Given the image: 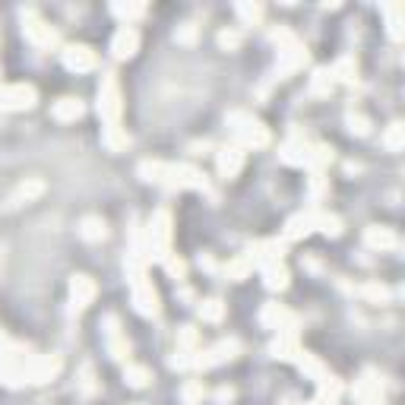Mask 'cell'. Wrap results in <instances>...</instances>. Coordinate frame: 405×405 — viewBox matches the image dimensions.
Instances as JSON below:
<instances>
[{"label":"cell","instance_id":"1","mask_svg":"<svg viewBox=\"0 0 405 405\" xmlns=\"http://www.w3.org/2000/svg\"><path fill=\"white\" fill-rule=\"evenodd\" d=\"M228 127L234 130V137H238L241 149H244V146H253V149H263V146H269V130L253 118V114H247V111H232V114H228Z\"/></svg>","mask_w":405,"mask_h":405},{"label":"cell","instance_id":"2","mask_svg":"<svg viewBox=\"0 0 405 405\" xmlns=\"http://www.w3.org/2000/svg\"><path fill=\"white\" fill-rule=\"evenodd\" d=\"M168 241H171V215L165 209H159L149 222V232H146V260L165 263L171 256L168 253Z\"/></svg>","mask_w":405,"mask_h":405},{"label":"cell","instance_id":"3","mask_svg":"<svg viewBox=\"0 0 405 405\" xmlns=\"http://www.w3.org/2000/svg\"><path fill=\"white\" fill-rule=\"evenodd\" d=\"M130 273V295H133V307L143 316H155L159 314V295H155L152 282L143 275V266L127 269Z\"/></svg>","mask_w":405,"mask_h":405},{"label":"cell","instance_id":"4","mask_svg":"<svg viewBox=\"0 0 405 405\" xmlns=\"http://www.w3.org/2000/svg\"><path fill=\"white\" fill-rule=\"evenodd\" d=\"M98 114L105 120V127H120V86L114 73H105L98 86Z\"/></svg>","mask_w":405,"mask_h":405},{"label":"cell","instance_id":"5","mask_svg":"<svg viewBox=\"0 0 405 405\" xmlns=\"http://www.w3.org/2000/svg\"><path fill=\"white\" fill-rule=\"evenodd\" d=\"M38 92L29 83H16V86H0V111H25L35 108Z\"/></svg>","mask_w":405,"mask_h":405},{"label":"cell","instance_id":"6","mask_svg":"<svg viewBox=\"0 0 405 405\" xmlns=\"http://www.w3.org/2000/svg\"><path fill=\"white\" fill-rule=\"evenodd\" d=\"M23 29H25V38H29L35 48H51V45H57V32H54L42 16H35L32 10L23 13Z\"/></svg>","mask_w":405,"mask_h":405},{"label":"cell","instance_id":"7","mask_svg":"<svg viewBox=\"0 0 405 405\" xmlns=\"http://www.w3.org/2000/svg\"><path fill=\"white\" fill-rule=\"evenodd\" d=\"M60 370V355H42L25 364V383H48Z\"/></svg>","mask_w":405,"mask_h":405},{"label":"cell","instance_id":"8","mask_svg":"<svg viewBox=\"0 0 405 405\" xmlns=\"http://www.w3.org/2000/svg\"><path fill=\"white\" fill-rule=\"evenodd\" d=\"M98 57L96 51L89 48V45H70V48L64 51V67L73 73H86V70H96Z\"/></svg>","mask_w":405,"mask_h":405},{"label":"cell","instance_id":"9","mask_svg":"<svg viewBox=\"0 0 405 405\" xmlns=\"http://www.w3.org/2000/svg\"><path fill=\"white\" fill-rule=\"evenodd\" d=\"M355 399L361 405H383V383L374 370H367V374L355 383Z\"/></svg>","mask_w":405,"mask_h":405},{"label":"cell","instance_id":"10","mask_svg":"<svg viewBox=\"0 0 405 405\" xmlns=\"http://www.w3.org/2000/svg\"><path fill=\"white\" fill-rule=\"evenodd\" d=\"M139 48V32L133 29V25H120L118 32H114V38H111V51H114V57L118 60H127V57H133Z\"/></svg>","mask_w":405,"mask_h":405},{"label":"cell","instance_id":"11","mask_svg":"<svg viewBox=\"0 0 405 405\" xmlns=\"http://www.w3.org/2000/svg\"><path fill=\"white\" fill-rule=\"evenodd\" d=\"M96 298V282L89 275H73L70 279V307L73 310H86Z\"/></svg>","mask_w":405,"mask_h":405},{"label":"cell","instance_id":"12","mask_svg":"<svg viewBox=\"0 0 405 405\" xmlns=\"http://www.w3.org/2000/svg\"><path fill=\"white\" fill-rule=\"evenodd\" d=\"M244 168V149L241 146H225L219 152V174L222 178H238Z\"/></svg>","mask_w":405,"mask_h":405},{"label":"cell","instance_id":"13","mask_svg":"<svg viewBox=\"0 0 405 405\" xmlns=\"http://www.w3.org/2000/svg\"><path fill=\"white\" fill-rule=\"evenodd\" d=\"M316 209H307V212H301V215H295V219H288V225H285V238L288 241H298L304 238V234H310L316 228Z\"/></svg>","mask_w":405,"mask_h":405},{"label":"cell","instance_id":"14","mask_svg":"<svg viewBox=\"0 0 405 405\" xmlns=\"http://www.w3.org/2000/svg\"><path fill=\"white\" fill-rule=\"evenodd\" d=\"M105 342H108V352L111 358H118V361H124L127 358V342L120 339V329H118V316H105Z\"/></svg>","mask_w":405,"mask_h":405},{"label":"cell","instance_id":"15","mask_svg":"<svg viewBox=\"0 0 405 405\" xmlns=\"http://www.w3.org/2000/svg\"><path fill=\"white\" fill-rule=\"evenodd\" d=\"M364 244L370 247V251H393L399 241H396V234L389 232V228H377L370 225L367 232H364Z\"/></svg>","mask_w":405,"mask_h":405},{"label":"cell","instance_id":"16","mask_svg":"<svg viewBox=\"0 0 405 405\" xmlns=\"http://www.w3.org/2000/svg\"><path fill=\"white\" fill-rule=\"evenodd\" d=\"M79 238L89 241V244H98V241L108 238V225L101 215H86L83 222H79Z\"/></svg>","mask_w":405,"mask_h":405},{"label":"cell","instance_id":"17","mask_svg":"<svg viewBox=\"0 0 405 405\" xmlns=\"http://www.w3.org/2000/svg\"><path fill=\"white\" fill-rule=\"evenodd\" d=\"M263 285H266L269 292H285L288 288V269L282 266V260L263 266Z\"/></svg>","mask_w":405,"mask_h":405},{"label":"cell","instance_id":"18","mask_svg":"<svg viewBox=\"0 0 405 405\" xmlns=\"http://www.w3.org/2000/svg\"><path fill=\"white\" fill-rule=\"evenodd\" d=\"M83 101L79 98H60L57 105L51 108V114H54V120H60V124H70V120H79L83 118Z\"/></svg>","mask_w":405,"mask_h":405},{"label":"cell","instance_id":"19","mask_svg":"<svg viewBox=\"0 0 405 405\" xmlns=\"http://www.w3.org/2000/svg\"><path fill=\"white\" fill-rule=\"evenodd\" d=\"M307 149L310 146L304 143V139L292 137L285 146H282V161H285V165H307Z\"/></svg>","mask_w":405,"mask_h":405},{"label":"cell","instance_id":"20","mask_svg":"<svg viewBox=\"0 0 405 405\" xmlns=\"http://www.w3.org/2000/svg\"><path fill=\"white\" fill-rule=\"evenodd\" d=\"M42 190H45L42 181H23V184H19L16 190H13L10 206H23V202H32L35 197H42Z\"/></svg>","mask_w":405,"mask_h":405},{"label":"cell","instance_id":"21","mask_svg":"<svg viewBox=\"0 0 405 405\" xmlns=\"http://www.w3.org/2000/svg\"><path fill=\"white\" fill-rule=\"evenodd\" d=\"M101 139H105V146L111 152H124L127 146H130V137H127L120 127H105V130H101Z\"/></svg>","mask_w":405,"mask_h":405},{"label":"cell","instance_id":"22","mask_svg":"<svg viewBox=\"0 0 405 405\" xmlns=\"http://www.w3.org/2000/svg\"><path fill=\"white\" fill-rule=\"evenodd\" d=\"M111 13H114V16L124 19V25H133V19L143 16L146 6H143V4H114V6H111Z\"/></svg>","mask_w":405,"mask_h":405},{"label":"cell","instance_id":"23","mask_svg":"<svg viewBox=\"0 0 405 405\" xmlns=\"http://www.w3.org/2000/svg\"><path fill=\"white\" fill-rule=\"evenodd\" d=\"M329 161H333V149L329 146H310L307 149V168H314V171H320Z\"/></svg>","mask_w":405,"mask_h":405},{"label":"cell","instance_id":"24","mask_svg":"<svg viewBox=\"0 0 405 405\" xmlns=\"http://www.w3.org/2000/svg\"><path fill=\"white\" fill-rule=\"evenodd\" d=\"M329 73H333V79H342V83H355V79H358V64H355L352 57H342Z\"/></svg>","mask_w":405,"mask_h":405},{"label":"cell","instance_id":"25","mask_svg":"<svg viewBox=\"0 0 405 405\" xmlns=\"http://www.w3.org/2000/svg\"><path fill=\"white\" fill-rule=\"evenodd\" d=\"M383 13H387V19H389V38L399 42V38H402V6L387 4V6H383Z\"/></svg>","mask_w":405,"mask_h":405},{"label":"cell","instance_id":"26","mask_svg":"<svg viewBox=\"0 0 405 405\" xmlns=\"http://www.w3.org/2000/svg\"><path fill=\"white\" fill-rule=\"evenodd\" d=\"M124 380L130 383V387H146V383L152 380V374H149V367H139V364H127V370H124Z\"/></svg>","mask_w":405,"mask_h":405},{"label":"cell","instance_id":"27","mask_svg":"<svg viewBox=\"0 0 405 405\" xmlns=\"http://www.w3.org/2000/svg\"><path fill=\"white\" fill-rule=\"evenodd\" d=\"M260 320H263V326H273V329H279L282 323L288 320V314L279 307V304H266V310H263V316H260Z\"/></svg>","mask_w":405,"mask_h":405},{"label":"cell","instance_id":"28","mask_svg":"<svg viewBox=\"0 0 405 405\" xmlns=\"http://www.w3.org/2000/svg\"><path fill=\"white\" fill-rule=\"evenodd\" d=\"M251 269H253V263H251V256H238V260H232V263H228V266H225V273H228V279H234V282H238V279H244V275L247 273H251Z\"/></svg>","mask_w":405,"mask_h":405},{"label":"cell","instance_id":"29","mask_svg":"<svg viewBox=\"0 0 405 405\" xmlns=\"http://www.w3.org/2000/svg\"><path fill=\"white\" fill-rule=\"evenodd\" d=\"M200 316H202V320H209V323H219L222 320V316H225V304H222V301H202L200 304Z\"/></svg>","mask_w":405,"mask_h":405},{"label":"cell","instance_id":"30","mask_svg":"<svg viewBox=\"0 0 405 405\" xmlns=\"http://www.w3.org/2000/svg\"><path fill=\"white\" fill-rule=\"evenodd\" d=\"M316 228H320L323 234H329V238H339L342 234V222H339V215H316Z\"/></svg>","mask_w":405,"mask_h":405},{"label":"cell","instance_id":"31","mask_svg":"<svg viewBox=\"0 0 405 405\" xmlns=\"http://www.w3.org/2000/svg\"><path fill=\"white\" fill-rule=\"evenodd\" d=\"M402 133H405V127L396 120V124H389V130H387V137H383V146H387L389 152H399L402 149Z\"/></svg>","mask_w":405,"mask_h":405},{"label":"cell","instance_id":"32","mask_svg":"<svg viewBox=\"0 0 405 405\" xmlns=\"http://www.w3.org/2000/svg\"><path fill=\"white\" fill-rule=\"evenodd\" d=\"M333 83H336V79H333V73H329V70H316L314 73V83H310V92L323 96V92L333 89Z\"/></svg>","mask_w":405,"mask_h":405},{"label":"cell","instance_id":"33","mask_svg":"<svg viewBox=\"0 0 405 405\" xmlns=\"http://www.w3.org/2000/svg\"><path fill=\"white\" fill-rule=\"evenodd\" d=\"M234 10H238V16L244 19L247 25H253V23H260L263 19V6L260 4H238Z\"/></svg>","mask_w":405,"mask_h":405},{"label":"cell","instance_id":"34","mask_svg":"<svg viewBox=\"0 0 405 405\" xmlns=\"http://www.w3.org/2000/svg\"><path fill=\"white\" fill-rule=\"evenodd\" d=\"M358 295H361V298H367V301H374V304H383L389 298V292L383 285H361L358 288Z\"/></svg>","mask_w":405,"mask_h":405},{"label":"cell","instance_id":"35","mask_svg":"<svg viewBox=\"0 0 405 405\" xmlns=\"http://www.w3.org/2000/svg\"><path fill=\"white\" fill-rule=\"evenodd\" d=\"M181 399H184L187 405H197V402H202V383H200V380H190L184 389H181Z\"/></svg>","mask_w":405,"mask_h":405},{"label":"cell","instance_id":"36","mask_svg":"<svg viewBox=\"0 0 405 405\" xmlns=\"http://www.w3.org/2000/svg\"><path fill=\"white\" fill-rule=\"evenodd\" d=\"M348 130L358 133V137H364V133L370 130V120L364 118V114H348Z\"/></svg>","mask_w":405,"mask_h":405},{"label":"cell","instance_id":"37","mask_svg":"<svg viewBox=\"0 0 405 405\" xmlns=\"http://www.w3.org/2000/svg\"><path fill=\"white\" fill-rule=\"evenodd\" d=\"M174 38H178L181 45H193V38H197V25H193V23L178 25V32H174Z\"/></svg>","mask_w":405,"mask_h":405},{"label":"cell","instance_id":"38","mask_svg":"<svg viewBox=\"0 0 405 405\" xmlns=\"http://www.w3.org/2000/svg\"><path fill=\"white\" fill-rule=\"evenodd\" d=\"M219 45H222L225 51H234V48L241 45V35H238L234 29H225V32H219Z\"/></svg>","mask_w":405,"mask_h":405},{"label":"cell","instance_id":"39","mask_svg":"<svg viewBox=\"0 0 405 405\" xmlns=\"http://www.w3.org/2000/svg\"><path fill=\"white\" fill-rule=\"evenodd\" d=\"M181 348H184V352H190L193 355V346H197V329H193V326H184V329H181Z\"/></svg>","mask_w":405,"mask_h":405},{"label":"cell","instance_id":"40","mask_svg":"<svg viewBox=\"0 0 405 405\" xmlns=\"http://www.w3.org/2000/svg\"><path fill=\"white\" fill-rule=\"evenodd\" d=\"M323 190H326V181H323V174H320V171H314V178H310V197L320 200V197H323Z\"/></svg>","mask_w":405,"mask_h":405},{"label":"cell","instance_id":"41","mask_svg":"<svg viewBox=\"0 0 405 405\" xmlns=\"http://www.w3.org/2000/svg\"><path fill=\"white\" fill-rule=\"evenodd\" d=\"M165 266H168V273H171V275H178V279H184V263H181L178 260V256H168V260H165Z\"/></svg>","mask_w":405,"mask_h":405},{"label":"cell","instance_id":"42","mask_svg":"<svg viewBox=\"0 0 405 405\" xmlns=\"http://www.w3.org/2000/svg\"><path fill=\"white\" fill-rule=\"evenodd\" d=\"M232 389H219V402H228V399H232Z\"/></svg>","mask_w":405,"mask_h":405}]
</instances>
